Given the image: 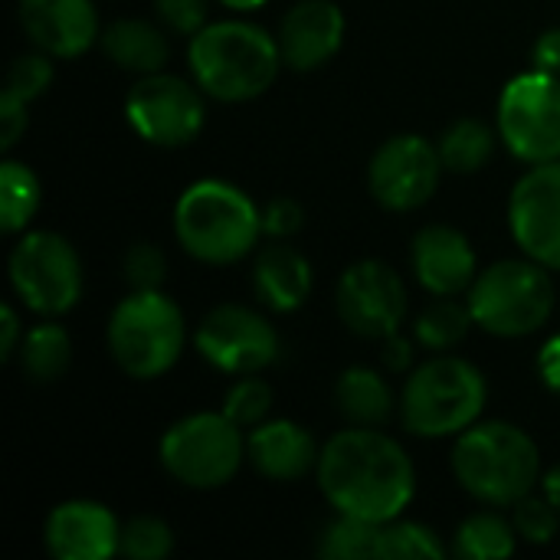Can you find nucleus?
<instances>
[{"mask_svg": "<svg viewBox=\"0 0 560 560\" xmlns=\"http://www.w3.org/2000/svg\"><path fill=\"white\" fill-rule=\"evenodd\" d=\"M318 486L338 515L387 525L404 515L417 492V469L407 450L381 427L335 433L318 456Z\"/></svg>", "mask_w": 560, "mask_h": 560, "instance_id": "nucleus-1", "label": "nucleus"}, {"mask_svg": "<svg viewBox=\"0 0 560 560\" xmlns=\"http://www.w3.org/2000/svg\"><path fill=\"white\" fill-rule=\"evenodd\" d=\"M187 62L194 82L217 102H249L262 95L282 62L279 39L249 20H213L190 36Z\"/></svg>", "mask_w": 560, "mask_h": 560, "instance_id": "nucleus-2", "label": "nucleus"}, {"mask_svg": "<svg viewBox=\"0 0 560 560\" xmlns=\"http://www.w3.org/2000/svg\"><path fill=\"white\" fill-rule=\"evenodd\" d=\"M453 476L476 502L512 509L541 482V453L515 423H472L456 436Z\"/></svg>", "mask_w": 560, "mask_h": 560, "instance_id": "nucleus-3", "label": "nucleus"}, {"mask_svg": "<svg viewBox=\"0 0 560 560\" xmlns=\"http://www.w3.org/2000/svg\"><path fill=\"white\" fill-rule=\"evenodd\" d=\"M262 233V210L230 180H197L174 203V236L197 262H240L256 249Z\"/></svg>", "mask_w": 560, "mask_h": 560, "instance_id": "nucleus-4", "label": "nucleus"}, {"mask_svg": "<svg viewBox=\"0 0 560 560\" xmlns=\"http://www.w3.org/2000/svg\"><path fill=\"white\" fill-rule=\"evenodd\" d=\"M489 400L482 371L456 354L430 358L413 368L400 390V423L420 440L459 436L479 423Z\"/></svg>", "mask_w": 560, "mask_h": 560, "instance_id": "nucleus-5", "label": "nucleus"}, {"mask_svg": "<svg viewBox=\"0 0 560 560\" xmlns=\"http://www.w3.org/2000/svg\"><path fill=\"white\" fill-rule=\"evenodd\" d=\"M472 322L495 338H528L555 312L551 269L535 259H502L482 269L466 292Z\"/></svg>", "mask_w": 560, "mask_h": 560, "instance_id": "nucleus-6", "label": "nucleus"}, {"mask_svg": "<svg viewBox=\"0 0 560 560\" xmlns=\"http://www.w3.org/2000/svg\"><path fill=\"white\" fill-rule=\"evenodd\" d=\"M184 312L161 289L128 292L108 318V351L131 381L167 374L184 351Z\"/></svg>", "mask_w": 560, "mask_h": 560, "instance_id": "nucleus-7", "label": "nucleus"}, {"mask_svg": "<svg viewBox=\"0 0 560 560\" xmlns=\"http://www.w3.org/2000/svg\"><path fill=\"white\" fill-rule=\"evenodd\" d=\"M164 472L187 489H220L246 463L243 430L220 413H190L177 420L158 446Z\"/></svg>", "mask_w": 560, "mask_h": 560, "instance_id": "nucleus-8", "label": "nucleus"}, {"mask_svg": "<svg viewBox=\"0 0 560 560\" xmlns=\"http://www.w3.org/2000/svg\"><path fill=\"white\" fill-rule=\"evenodd\" d=\"M7 272L16 299L43 318H59L82 299V259L59 233H23L10 249Z\"/></svg>", "mask_w": 560, "mask_h": 560, "instance_id": "nucleus-9", "label": "nucleus"}, {"mask_svg": "<svg viewBox=\"0 0 560 560\" xmlns=\"http://www.w3.org/2000/svg\"><path fill=\"white\" fill-rule=\"evenodd\" d=\"M499 138L525 164L560 161V75L532 69L502 89Z\"/></svg>", "mask_w": 560, "mask_h": 560, "instance_id": "nucleus-10", "label": "nucleus"}, {"mask_svg": "<svg viewBox=\"0 0 560 560\" xmlns=\"http://www.w3.org/2000/svg\"><path fill=\"white\" fill-rule=\"evenodd\" d=\"M203 89L190 79L171 75V72H151L138 75L125 98V118L128 125L158 148H180L190 144L207 121Z\"/></svg>", "mask_w": 560, "mask_h": 560, "instance_id": "nucleus-11", "label": "nucleus"}, {"mask_svg": "<svg viewBox=\"0 0 560 560\" xmlns=\"http://www.w3.org/2000/svg\"><path fill=\"white\" fill-rule=\"evenodd\" d=\"M440 148L423 135H394L387 138L368 167V184L374 200L384 210L410 213L430 203L443 177Z\"/></svg>", "mask_w": 560, "mask_h": 560, "instance_id": "nucleus-12", "label": "nucleus"}, {"mask_svg": "<svg viewBox=\"0 0 560 560\" xmlns=\"http://www.w3.org/2000/svg\"><path fill=\"white\" fill-rule=\"evenodd\" d=\"M194 345L223 374H259L279 358V335L266 315L246 305H217L197 325Z\"/></svg>", "mask_w": 560, "mask_h": 560, "instance_id": "nucleus-13", "label": "nucleus"}, {"mask_svg": "<svg viewBox=\"0 0 560 560\" xmlns=\"http://www.w3.org/2000/svg\"><path fill=\"white\" fill-rule=\"evenodd\" d=\"M410 299L404 279L381 259H361L338 282V315L358 338L384 341L400 331Z\"/></svg>", "mask_w": 560, "mask_h": 560, "instance_id": "nucleus-14", "label": "nucleus"}, {"mask_svg": "<svg viewBox=\"0 0 560 560\" xmlns=\"http://www.w3.org/2000/svg\"><path fill=\"white\" fill-rule=\"evenodd\" d=\"M509 226L518 249L560 272V161L532 164L509 197Z\"/></svg>", "mask_w": 560, "mask_h": 560, "instance_id": "nucleus-15", "label": "nucleus"}, {"mask_svg": "<svg viewBox=\"0 0 560 560\" xmlns=\"http://www.w3.org/2000/svg\"><path fill=\"white\" fill-rule=\"evenodd\" d=\"M16 16L30 43L52 59H75L102 39L92 0H20Z\"/></svg>", "mask_w": 560, "mask_h": 560, "instance_id": "nucleus-16", "label": "nucleus"}, {"mask_svg": "<svg viewBox=\"0 0 560 560\" xmlns=\"http://www.w3.org/2000/svg\"><path fill=\"white\" fill-rule=\"evenodd\" d=\"M118 541L121 522L89 499L56 505L43 525V545L56 560H108L118 555Z\"/></svg>", "mask_w": 560, "mask_h": 560, "instance_id": "nucleus-17", "label": "nucleus"}, {"mask_svg": "<svg viewBox=\"0 0 560 560\" xmlns=\"http://www.w3.org/2000/svg\"><path fill=\"white\" fill-rule=\"evenodd\" d=\"M345 13L335 0H299L279 23L282 62L295 72H312L331 62L345 43Z\"/></svg>", "mask_w": 560, "mask_h": 560, "instance_id": "nucleus-18", "label": "nucleus"}, {"mask_svg": "<svg viewBox=\"0 0 560 560\" xmlns=\"http://www.w3.org/2000/svg\"><path fill=\"white\" fill-rule=\"evenodd\" d=\"M413 276L430 295H463L479 276L476 249L456 226H423L413 240Z\"/></svg>", "mask_w": 560, "mask_h": 560, "instance_id": "nucleus-19", "label": "nucleus"}, {"mask_svg": "<svg viewBox=\"0 0 560 560\" xmlns=\"http://www.w3.org/2000/svg\"><path fill=\"white\" fill-rule=\"evenodd\" d=\"M315 436L292 420H266L246 436V463L272 482H299L318 469Z\"/></svg>", "mask_w": 560, "mask_h": 560, "instance_id": "nucleus-20", "label": "nucleus"}, {"mask_svg": "<svg viewBox=\"0 0 560 560\" xmlns=\"http://www.w3.org/2000/svg\"><path fill=\"white\" fill-rule=\"evenodd\" d=\"M312 282H315V272L308 259L285 243H272L259 249L253 262V292L272 312L302 308L312 295Z\"/></svg>", "mask_w": 560, "mask_h": 560, "instance_id": "nucleus-21", "label": "nucleus"}, {"mask_svg": "<svg viewBox=\"0 0 560 560\" xmlns=\"http://www.w3.org/2000/svg\"><path fill=\"white\" fill-rule=\"evenodd\" d=\"M98 43H102L105 56L131 75L161 72L171 59V43H167L164 30L148 20H131V16L115 20L102 30Z\"/></svg>", "mask_w": 560, "mask_h": 560, "instance_id": "nucleus-22", "label": "nucleus"}, {"mask_svg": "<svg viewBox=\"0 0 560 560\" xmlns=\"http://www.w3.org/2000/svg\"><path fill=\"white\" fill-rule=\"evenodd\" d=\"M52 82V56L46 52H23L7 79V89L0 95V148L10 151L20 135L26 131V108L36 102Z\"/></svg>", "mask_w": 560, "mask_h": 560, "instance_id": "nucleus-23", "label": "nucleus"}, {"mask_svg": "<svg viewBox=\"0 0 560 560\" xmlns=\"http://www.w3.org/2000/svg\"><path fill=\"white\" fill-rule=\"evenodd\" d=\"M335 407L351 427H384L400 410L387 377L371 368H348L338 377Z\"/></svg>", "mask_w": 560, "mask_h": 560, "instance_id": "nucleus-24", "label": "nucleus"}, {"mask_svg": "<svg viewBox=\"0 0 560 560\" xmlns=\"http://www.w3.org/2000/svg\"><path fill=\"white\" fill-rule=\"evenodd\" d=\"M20 368L30 381L36 384H52L59 381L69 364H72V338L62 325L56 322H43L36 328H30L20 341Z\"/></svg>", "mask_w": 560, "mask_h": 560, "instance_id": "nucleus-25", "label": "nucleus"}, {"mask_svg": "<svg viewBox=\"0 0 560 560\" xmlns=\"http://www.w3.org/2000/svg\"><path fill=\"white\" fill-rule=\"evenodd\" d=\"M518 548V532L512 518H502L499 512H476L469 515L456 538L453 555L463 560H505Z\"/></svg>", "mask_w": 560, "mask_h": 560, "instance_id": "nucleus-26", "label": "nucleus"}, {"mask_svg": "<svg viewBox=\"0 0 560 560\" xmlns=\"http://www.w3.org/2000/svg\"><path fill=\"white\" fill-rule=\"evenodd\" d=\"M443 167L453 174H476L482 171L495 154V131L479 118H459L453 121L443 138L436 141Z\"/></svg>", "mask_w": 560, "mask_h": 560, "instance_id": "nucleus-27", "label": "nucleus"}, {"mask_svg": "<svg viewBox=\"0 0 560 560\" xmlns=\"http://www.w3.org/2000/svg\"><path fill=\"white\" fill-rule=\"evenodd\" d=\"M472 325L476 322L469 302H459V295H433V302L417 315L413 335L430 351H450L463 345Z\"/></svg>", "mask_w": 560, "mask_h": 560, "instance_id": "nucleus-28", "label": "nucleus"}, {"mask_svg": "<svg viewBox=\"0 0 560 560\" xmlns=\"http://www.w3.org/2000/svg\"><path fill=\"white\" fill-rule=\"evenodd\" d=\"M43 200L36 174L23 161H3L0 164V230L7 236L26 233L30 220L36 217Z\"/></svg>", "mask_w": 560, "mask_h": 560, "instance_id": "nucleus-29", "label": "nucleus"}, {"mask_svg": "<svg viewBox=\"0 0 560 560\" xmlns=\"http://www.w3.org/2000/svg\"><path fill=\"white\" fill-rule=\"evenodd\" d=\"M446 545L440 541V535L420 522H404L394 518L387 525H381L377 532V560H423V558H443Z\"/></svg>", "mask_w": 560, "mask_h": 560, "instance_id": "nucleus-30", "label": "nucleus"}, {"mask_svg": "<svg viewBox=\"0 0 560 560\" xmlns=\"http://www.w3.org/2000/svg\"><path fill=\"white\" fill-rule=\"evenodd\" d=\"M377 532L381 525L354 518V515H338L318 541V555L328 560H368L377 555Z\"/></svg>", "mask_w": 560, "mask_h": 560, "instance_id": "nucleus-31", "label": "nucleus"}, {"mask_svg": "<svg viewBox=\"0 0 560 560\" xmlns=\"http://www.w3.org/2000/svg\"><path fill=\"white\" fill-rule=\"evenodd\" d=\"M223 413L240 427V430H253L259 423L269 420L272 413V387L256 377V374H243L223 397Z\"/></svg>", "mask_w": 560, "mask_h": 560, "instance_id": "nucleus-32", "label": "nucleus"}, {"mask_svg": "<svg viewBox=\"0 0 560 560\" xmlns=\"http://www.w3.org/2000/svg\"><path fill=\"white\" fill-rule=\"evenodd\" d=\"M171 551H174V532L167 528V522L151 518V515H138V518L121 525V541H118L121 558L164 560Z\"/></svg>", "mask_w": 560, "mask_h": 560, "instance_id": "nucleus-33", "label": "nucleus"}, {"mask_svg": "<svg viewBox=\"0 0 560 560\" xmlns=\"http://www.w3.org/2000/svg\"><path fill=\"white\" fill-rule=\"evenodd\" d=\"M512 525L518 532V538H525L528 545H548L555 541L560 528V512L548 502V495H525L522 502L512 505Z\"/></svg>", "mask_w": 560, "mask_h": 560, "instance_id": "nucleus-34", "label": "nucleus"}, {"mask_svg": "<svg viewBox=\"0 0 560 560\" xmlns=\"http://www.w3.org/2000/svg\"><path fill=\"white\" fill-rule=\"evenodd\" d=\"M121 272L131 292H151L161 289L167 279V259L154 243H135L128 246L125 259H121Z\"/></svg>", "mask_w": 560, "mask_h": 560, "instance_id": "nucleus-35", "label": "nucleus"}, {"mask_svg": "<svg viewBox=\"0 0 560 560\" xmlns=\"http://www.w3.org/2000/svg\"><path fill=\"white\" fill-rule=\"evenodd\" d=\"M154 10L167 30L184 33V36H194L197 30H203L210 23L207 20V10H210L207 0H154Z\"/></svg>", "mask_w": 560, "mask_h": 560, "instance_id": "nucleus-36", "label": "nucleus"}, {"mask_svg": "<svg viewBox=\"0 0 560 560\" xmlns=\"http://www.w3.org/2000/svg\"><path fill=\"white\" fill-rule=\"evenodd\" d=\"M305 223V210L295 197H272L266 207H262V230L272 236V240H289L302 230Z\"/></svg>", "mask_w": 560, "mask_h": 560, "instance_id": "nucleus-37", "label": "nucleus"}, {"mask_svg": "<svg viewBox=\"0 0 560 560\" xmlns=\"http://www.w3.org/2000/svg\"><path fill=\"white\" fill-rule=\"evenodd\" d=\"M532 62L541 72L560 75V26H551L538 36V43L532 46Z\"/></svg>", "mask_w": 560, "mask_h": 560, "instance_id": "nucleus-38", "label": "nucleus"}, {"mask_svg": "<svg viewBox=\"0 0 560 560\" xmlns=\"http://www.w3.org/2000/svg\"><path fill=\"white\" fill-rule=\"evenodd\" d=\"M538 377L548 390L560 394V331L545 341V348L538 351Z\"/></svg>", "mask_w": 560, "mask_h": 560, "instance_id": "nucleus-39", "label": "nucleus"}, {"mask_svg": "<svg viewBox=\"0 0 560 560\" xmlns=\"http://www.w3.org/2000/svg\"><path fill=\"white\" fill-rule=\"evenodd\" d=\"M23 328H20V315L13 305H3L0 308V358L10 361L16 351H20V341H23Z\"/></svg>", "mask_w": 560, "mask_h": 560, "instance_id": "nucleus-40", "label": "nucleus"}, {"mask_svg": "<svg viewBox=\"0 0 560 560\" xmlns=\"http://www.w3.org/2000/svg\"><path fill=\"white\" fill-rule=\"evenodd\" d=\"M384 364L394 374H407L413 368V345L400 331L390 335V338H384Z\"/></svg>", "mask_w": 560, "mask_h": 560, "instance_id": "nucleus-41", "label": "nucleus"}, {"mask_svg": "<svg viewBox=\"0 0 560 560\" xmlns=\"http://www.w3.org/2000/svg\"><path fill=\"white\" fill-rule=\"evenodd\" d=\"M541 492L548 495V502L560 512V466H555L551 472L541 476Z\"/></svg>", "mask_w": 560, "mask_h": 560, "instance_id": "nucleus-42", "label": "nucleus"}, {"mask_svg": "<svg viewBox=\"0 0 560 560\" xmlns=\"http://www.w3.org/2000/svg\"><path fill=\"white\" fill-rule=\"evenodd\" d=\"M217 3H223L226 10H236V13H249V10H259L269 0H217Z\"/></svg>", "mask_w": 560, "mask_h": 560, "instance_id": "nucleus-43", "label": "nucleus"}]
</instances>
